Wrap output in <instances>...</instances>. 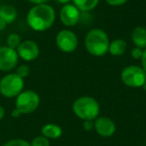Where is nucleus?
I'll return each instance as SVG.
<instances>
[{
	"label": "nucleus",
	"instance_id": "nucleus-1",
	"mask_svg": "<svg viewBox=\"0 0 146 146\" xmlns=\"http://www.w3.org/2000/svg\"><path fill=\"white\" fill-rule=\"evenodd\" d=\"M56 19L55 9L48 3L33 5L26 15V22L32 30L44 32L53 26Z\"/></svg>",
	"mask_w": 146,
	"mask_h": 146
},
{
	"label": "nucleus",
	"instance_id": "nucleus-2",
	"mask_svg": "<svg viewBox=\"0 0 146 146\" xmlns=\"http://www.w3.org/2000/svg\"><path fill=\"white\" fill-rule=\"evenodd\" d=\"M109 37L101 28H93L88 31L84 39L86 51L95 57H102L108 52Z\"/></svg>",
	"mask_w": 146,
	"mask_h": 146
},
{
	"label": "nucleus",
	"instance_id": "nucleus-3",
	"mask_svg": "<svg viewBox=\"0 0 146 146\" xmlns=\"http://www.w3.org/2000/svg\"><path fill=\"white\" fill-rule=\"evenodd\" d=\"M72 111L82 121L94 120L99 116L100 105L95 98L83 95L75 99L72 104Z\"/></svg>",
	"mask_w": 146,
	"mask_h": 146
},
{
	"label": "nucleus",
	"instance_id": "nucleus-4",
	"mask_svg": "<svg viewBox=\"0 0 146 146\" xmlns=\"http://www.w3.org/2000/svg\"><path fill=\"white\" fill-rule=\"evenodd\" d=\"M24 79L15 72L6 73L0 79V94L5 98H16L24 90Z\"/></svg>",
	"mask_w": 146,
	"mask_h": 146
},
{
	"label": "nucleus",
	"instance_id": "nucleus-5",
	"mask_svg": "<svg viewBox=\"0 0 146 146\" xmlns=\"http://www.w3.org/2000/svg\"><path fill=\"white\" fill-rule=\"evenodd\" d=\"M40 104V96L34 90H23L15 98V108L21 114H31L37 110Z\"/></svg>",
	"mask_w": 146,
	"mask_h": 146
},
{
	"label": "nucleus",
	"instance_id": "nucleus-6",
	"mask_svg": "<svg viewBox=\"0 0 146 146\" xmlns=\"http://www.w3.org/2000/svg\"><path fill=\"white\" fill-rule=\"evenodd\" d=\"M122 83L130 88L142 87L146 80V73L139 65H128L120 73Z\"/></svg>",
	"mask_w": 146,
	"mask_h": 146
},
{
	"label": "nucleus",
	"instance_id": "nucleus-7",
	"mask_svg": "<svg viewBox=\"0 0 146 146\" xmlns=\"http://www.w3.org/2000/svg\"><path fill=\"white\" fill-rule=\"evenodd\" d=\"M78 37L70 29H62L56 34L55 44L63 53H72L78 47Z\"/></svg>",
	"mask_w": 146,
	"mask_h": 146
},
{
	"label": "nucleus",
	"instance_id": "nucleus-8",
	"mask_svg": "<svg viewBox=\"0 0 146 146\" xmlns=\"http://www.w3.org/2000/svg\"><path fill=\"white\" fill-rule=\"evenodd\" d=\"M19 57L17 51L6 45L0 46V71L11 72L18 66Z\"/></svg>",
	"mask_w": 146,
	"mask_h": 146
},
{
	"label": "nucleus",
	"instance_id": "nucleus-9",
	"mask_svg": "<svg viewBox=\"0 0 146 146\" xmlns=\"http://www.w3.org/2000/svg\"><path fill=\"white\" fill-rule=\"evenodd\" d=\"M81 11L72 3H68L61 7L59 12V19L66 27H73L79 23L81 19Z\"/></svg>",
	"mask_w": 146,
	"mask_h": 146
},
{
	"label": "nucleus",
	"instance_id": "nucleus-10",
	"mask_svg": "<svg viewBox=\"0 0 146 146\" xmlns=\"http://www.w3.org/2000/svg\"><path fill=\"white\" fill-rule=\"evenodd\" d=\"M16 51L19 59H22L25 62H31V61L36 60L40 54L39 45L33 40L22 41Z\"/></svg>",
	"mask_w": 146,
	"mask_h": 146
},
{
	"label": "nucleus",
	"instance_id": "nucleus-11",
	"mask_svg": "<svg viewBox=\"0 0 146 146\" xmlns=\"http://www.w3.org/2000/svg\"><path fill=\"white\" fill-rule=\"evenodd\" d=\"M94 130L101 137H111L116 131L115 122L106 116H98L94 120Z\"/></svg>",
	"mask_w": 146,
	"mask_h": 146
},
{
	"label": "nucleus",
	"instance_id": "nucleus-12",
	"mask_svg": "<svg viewBox=\"0 0 146 146\" xmlns=\"http://www.w3.org/2000/svg\"><path fill=\"white\" fill-rule=\"evenodd\" d=\"M18 11L11 4L0 5V18L2 19L7 25L13 23L17 19Z\"/></svg>",
	"mask_w": 146,
	"mask_h": 146
},
{
	"label": "nucleus",
	"instance_id": "nucleus-13",
	"mask_svg": "<svg viewBox=\"0 0 146 146\" xmlns=\"http://www.w3.org/2000/svg\"><path fill=\"white\" fill-rule=\"evenodd\" d=\"M62 128L55 123H46L41 128V135L47 139H58L62 136Z\"/></svg>",
	"mask_w": 146,
	"mask_h": 146
},
{
	"label": "nucleus",
	"instance_id": "nucleus-14",
	"mask_svg": "<svg viewBox=\"0 0 146 146\" xmlns=\"http://www.w3.org/2000/svg\"><path fill=\"white\" fill-rule=\"evenodd\" d=\"M131 40L134 46L139 48H146V28L142 26H137L131 32Z\"/></svg>",
	"mask_w": 146,
	"mask_h": 146
},
{
	"label": "nucleus",
	"instance_id": "nucleus-15",
	"mask_svg": "<svg viewBox=\"0 0 146 146\" xmlns=\"http://www.w3.org/2000/svg\"><path fill=\"white\" fill-rule=\"evenodd\" d=\"M126 49H127V42L121 38H116L110 41L108 53H110V55H112V56L118 57L123 55Z\"/></svg>",
	"mask_w": 146,
	"mask_h": 146
},
{
	"label": "nucleus",
	"instance_id": "nucleus-16",
	"mask_svg": "<svg viewBox=\"0 0 146 146\" xmlns=\"http://www.w3.org/2000/svg\"><path fill=\"white\" fill-rule=\"evenodd\" d=\"M100 0H71V3L74 4L82 13L92 11L98 6Z\"/></svg>",
	"mask_w": 146,
	"mask_h": 146
},
{
	"label": "nucleus",
	"instance_id": "nucleus-17",
	"mask_svg": "<svg viewBox=\"0 0 146 146\" xmlns=\"http://www.w3.org/2000/svg\"><path fill=\"white\" fill-rule=\"evenodd\" d=\"M21 42H22V39L18 33H10L6 38V46L15 49V50L18 48Z\"/></svg>",
	"mask_w": 146,
	"mask_h": 146
},
{
	"label": "nucleus",
	"instance_id": "nucleus-18",
	"mask_svg": "<svg viewBox=\"0 0 146 146\" xmlns=\"http://www.w3.org/2000/svg\"><path fill=\"white\" fill-rule=\"evenodd\" d=\"M15 73H16L18 76H20L21 78L25 79V78L28 77L29 74H30V67H29L27 64H21L16 67Z\"/></svg>",
	"mask_w": 146,
	"mask_h": 146
},
{
	"label": "nucleus",
	"instance_id": "nucleus-19",
	"mask_svg": "<svg viewBox=\"0 0 146 146\" xmlns=\"http://www.w3.org/2000/svg\"><path fill=\"white\" fill-rule=\"evenodd\" d=\"M31 146H50V141L49 139H47L46 137L42 135L36 136L35 138H33L32 141L30 142Z\"/></svg>",
	"mask_w": 146,
	"mask_h": 146
},
{
	"label": "nucleus",
	"instance_id": "nucleus-20",
	"mask_svg": "<svg viewBox=\"0 0 146 146\" xmlns=\"http://www.w3.org/2000/svg\"><path fill=\"white\" fill-rule=\"evenodd\" d=\"M2 146H31V145H30V142L26 141V140L20 139V138H15V139L8 140Z\"/></svg>",
	"mask_w": 146,
	"mask_h": 146
},
{
	"label": "nucleus",
	"instance_id": "nucleus-21",
	"mask_svg": "<svg viewBox=\"0 0 146 146\" xmlns=\"http://www.w3.org/2000/svg\"><path fill=\"white\" fill-rule=\"evenodd\" d=\"M143 51H144V49L134 46L133 48L131 49L130 54H131V57L134 59V60H141L142 55H143Z\"/></svg>",
	"mask_w": 146,
	"mask_h": 146
},
{
	"label": "nucleus",
	"instance_id": "nucleus-22",
	"mask_svg": "<svg viewBox=\"0 0 146 146\" xmlns=\"http://www.w3.org/2000/svg\"><path fill=\"white\" fill-rule=\"evenodd\" d=\"M104 1H105L108 5H110V6L117 7V6H121V5L125 4L128 0H104Z\"/></svg>",
	"mask_w": 146,
	"mask_h": 146
},
{
	"label": "nucleus",
	"instance_id": "nucleus-23",
	"mask_svg": "<svg viewBox=\"0 0 146 146\" xmlns=\"http://www.w3.org/2000/svg\"><path fill=\"white\" fill-rule=\"evenodd\" d=\"M83 128L86 131H91L92 129H94V121H92V120L83 121Z\"/></svg>",
	"mask_w": 146,
	"mask_h": 146
},
{
	"label": "nucleus",
	"instance_id": "nucleus-24",
	"mask_svg": "<svg viewBox=\"0 0 146 146\" xmlns=\"http://www.w3.org/2000/svg\"><path fill=\"white\" fill-rule=\"evenodd\" d=\"M141 67L142 69L144 70V72L146 73V48L144 49L143 51V55H142V58H141Z\"/></svg>",
	"mask_w": 146,
	"mask_h": 146
},
{
	"label": "nucleus",
	"instance_id": "nucleus-25",
	"mask_svg": "<svg viewBox=\"0 0 146 146\" xmlns=\"http://www.w3.org/2000/svg\"><path fill=\"white\" fill-rule=\"evenodd\" d=\"M29 2L32 3L33 5H39V4H46L48 3L49 0H28Z\"/></svg>",
	"mask_w": 146,
	"mask_h": 146
},
{
	"label": "nucleus",
	"instance_id": "nucleus-26",
	"mask_svg": "<svg viewBox=\"0 0 146 146\" xmlns=\"http://www.w3.org/2000/svg\"><path fill=\"white\" fill-rule=\"evenodd\" d=\"M21 115H22V114H21L16 108H14V109L12 110V112H11V116H12L13 118H19Z\"/></svg>",
	"mask_w": 146,
	"mask_h": 146
},
{
	"label": "nucleus",
	"instance_id": "nucleus-27",
	"mask_svg": "<svg viewBox=\"0 0 146 146\" xmlns=\"http://www.w3.org/2000/svg\"><path fill=\"white\" fill-rule=\"evenodd\" d=\"M4 116H5V109L2 105H0V121L4 118Z\"/></svg>",
	"mask_w": 146,
	"mask_h": 146
},
{
	"label": "nucleus",
	"instance_id": "nucleus-28",
	"mask_svg": "<svg viewBox=\"0 0 146 146\" xmlns=\"http://www.w3.org/2000/svg\"><path fill=\"white\" fill-rule=\"evenodd\" d=\"M7 27V24L2 20V19L0 18V31H3L5 30V28Z\"/></svg>",
	"mask_w": 146,
	"mask_h": 146
},
{
	"label": "nucleus",
	"instance_id": "nucleus-29",
	"mask_svg": "<svg viewBox=\"0 0 146 146\" xmlns=\"http://www.w3.org/2000/svg\"><path fill=\"white\" fill-rule=\"evenodd\" d=\"M55 1H56L57 3H59V4H62V5L71 3V0H55Z\"/></svg>",
	"mask_w": 146,
	"mask_h": 146
},
{
	"label": "nucleus",
	"instance_id": "nucleus-30",
	"mask_svg": "<svg viewBox=\"0 0 146 146\" xmlns=\"http://www.w3.org/2000/svg\"><path fill=\"white\" fill-rule=\"evenodd\" d=\"M141 88H143V90L146 92V80H145V82L143 83V85H142V87Z\"/></svg>",
	"mask_w": 146,
	"mask_h": 146
}]
</instances>
